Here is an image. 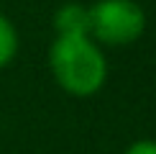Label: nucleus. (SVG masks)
<instances>
[{
    "label": "nucleus",
    "instance_id": "nucleus-1",
    "mask_svg": "<svg viewBox=\"0 0 156 154\" xmlns=\"http://www.w3.org/2000/svg\"><path fill=\"white\" fill-rule=\"evenodd\" d=\"M49 69L72 98L97 95L108 82V59L92 36H56L49 49Z\"/></svg>",
    "mask_w": 156,
    "mask_h": 154
},
{
    "label": "nucleus",
    "instance_id": "nucleus-2",
    "mask_svg": "<svg viewBox=\"0 0 156 154\" xmlns=\"http://www.w3.org/2000/svg\"><path fill=\"white\" fill-rule=\"evenodd\" d=\"M146 31V13L136 0H97L90 5V36L102 46H128Z\"/></svg>",
    "mask_w": 156,
    "mask_h": 154
},
{
    "label": "nucleus",
    "instance_id": "nucleus-3",
    "mask_svg": "<svg viewBox=\"0 0 156 154\" xmlns=\"http://www.w3.org/2000/svg\"><path fill=\"white\" fill-rule=\"evenodd\" d=\"M56 36H90V8L82 3H64L54 13Z\"/></svg>",
    "mask_w": 156,
    "mask_h": 154
},
{
    "label": "nucleus",
    "instance_id": "nucleus-4",
    "mask_svg": "<svg viewBox=\"0 0 156 154\" xmlns=\"http://www.w3.org/2000/svg\"><path fill=\"white\" fill-rule=\"evenodd\" d=\"M18 54V31L8 16L0 13V69H5Z\"/></svg>",
    "mask_w": 156,
    "mask_h": 154
},
{
    "label": "nucleus",
    "instance_id": "nucleus-5",
    "mask_svg": "<svg viewBox=\"0 0 156 154\" xmlns=\"http://www.w3.org/2000/svg\"><path fill=\"white\" fill-rule=\"evenodd\" d=\"M123 154H156V141H151V139H138V141H133V144L128 146Z\"/></svg>",
    "mask_w": 156,
    "mask_h": 154
}]
</instances>
